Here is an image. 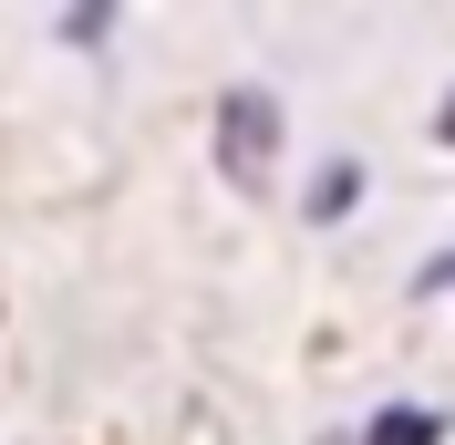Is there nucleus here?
<instances>
[{"label":"nucleus","mask_w":455,"mask_h":445,"mask_svg":"<svg viewBox=\"0 0 455 445\" xmlns=\"http://www.w3.org/2000/svg\"><path fill=\"white\" fill-rule=\"evenodd\" d=\"M372 445H435V415H394V425H383Z\"/></svg>","instance_id":"f257e3e1"}]
</instances>
